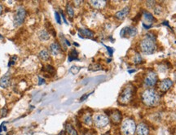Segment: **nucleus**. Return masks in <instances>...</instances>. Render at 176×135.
Segmentation results:
<instances>
[{"instance_id":"f257e3e1","label":"nucleus","mask_w":176,"mask_h":135,"mask_svg":"<svg viewBox=\"0 0 176 135\" xmlns=\"http://www.w3.org/2000/svg\"><path fill=\"white\" fill-rule=\"evenodd\" d=\"M141 100L146 107L155 108L161 102L160 94L154 88H147L142 92Z\"/></svg>"},{"instance_id":"f03ea898","label":"nucleus","mask_w":176,"mask_h":135,"mask_svg":"<svg viewBox=\"0 0 176 135\" xmlns=\"http://www.w3.org/2000/svg\"><path fill=\"white\" fill-rule=\"evenodd\" d=\"M139 49L145 55H152L157 50L156 42L148 37H144L139 42Z\"/></svg>"},{"instance_id":"7ed1b4c3","label":"nucleus","mask_w":176,"mask_h":135,"mask_svg":"<svg viewBox=\"0 0 176 135\" xmlns=\"http://www.w3.org/2000/svg\"><path fill=\"white\" fill-rule=\"evenodd\" d=\"M134 94V87L132 85H125L122 91L121 92L119 98H118V102L122 105H127L128 103H131Z\"/></svg>"},{"instance_id":"20e7f679","label":"nucleus","mask_w":176,"mask_h":135,"mask_svg":"<svg viewBox=\"0 0 176 135\" xmlns=\"http://www.w3.org/2000/svg\"><path fill=\"white\" fill-rule=\"evenodd\" d=\"M136 124L132 118H126L121 125V132L123 135H134L135 133Z\"/></svg>"},{"instance_id":"39448f33","label":"nucleus","mask_w":176,"mask_h":135,"mask_svg":"<svg viewBox=\"0 0 176 135\" xmlns=\"http://www.w3.org/2000/svg\"><path fill=\"white\" fill-rule=\"evenodd\" d=\"M158 76L157 72L152 70L148 71L144 74V85L147 88H153L158 84Z\"/></svg>"},{"instance_id":"423d86ee","label":"nucleus","mask_w":176,"mask_h":135,"mask_svg":"<svg viewBox=\"0 0 176 135\" xmlns=\"http://www.w3.org/2000/svg\"><path fill=\"white\" fill-rule=\"evenodd\" d=\"M26 17V11L23 7L19 6L17 7L15 12V16H14V26L18 27L20 25H21L24 23V20Z\"/></svg>"},{"instance_id":"0eeeda50","label":"nucleus","mask_w":176,"mask_h":135,"mask_svg":"<svg viewBox=\"0 0 176 135\" xmlns=\"http://www.w3.org/2000/svg\"><path fill=\"white\" fill-rule=\"evenodd\" d=\"M93 122L96 127L101 129V128H104L109 124V118L105 114L98 113L95 115L93 118Z\"/></svg>"},{"instance_id":"6e6552de","label":"nucleus","mask_w":176,"mask_h":135,"mask_svg":"<svg viewBox=\"0 0 176 135\" xmlns=\"http://www.w3.org/2000/svg\"><path fill=\"white\" fill-rule=\"evenodd\" d=\"M142 16H143V18H144L143 26L145 29H150L152 27V24L157 21V20L153 16V15L151 12H149V11H146V10L143 11Z\"/></svg>"},{"instance_id":"1a4fd4ad","label":"nucleus","mask_w":176,"mask_h":135,"mask_svg":"<svg viewBox=\"0 0 176 135\" xmlns=\"http://www.w3.org/2000/svg\"><path fill=\"white\" fill-rule=\"evenodd\" d=\"M138 33V30L135 27L127 26L123 28L121 30V37H135Z\"/></svg>"},{"instance_id":"9d476101","label":"nucleus","mask_w":176,"mask_h":135,"mask_svg":"<svg viewBox=\"0 0 176 135\" xmlns=\"http://www.w3.org/2000/svg\"><path fill=\"white\" fill-rule=\"evenodd\" d=\"M173 85V82L172 80L170 78H165V79L161 80L159 83H158V90H160L161 92L165 93L166 91H168Z\"/></svg>"},{"instance_id":"9b49d317","label":"nucleus","mask_w":176,"mask_h":135,"mask_svg":"<svg viewBox=\"0 0 176 135\" xmlns=\"http://www.w3.org/2000/svg\"><path fill=\"white\" fill-rule=\"evenodd\" d=\"M109 118L111 120V121L114 124H118L122 121V113L119 110H112L109 112Z\"/></svg>"},{"instance_id":"f8f14e48","label":"nucleus","mask_w":176,"mask_h":135,"mask_svg":"<svg viewBox=\"0 0 176 135\" xmlns=\"http://www.w3.org/2000/svg\"><path fill=\"white\" fill-rule=\"evenodd\" d=\"M150 130L148 124L145 123H139L136 126L135 134L136 135H149Z\"/></svg>"},{"instance_id":"ddd939ff","label":"nucleus","mask_w":176,"mask_h":135,"mask_svg":"<svg viewBox=\"0 0 176 135\" xmlns=\"http://www.w3.org/2000/svg\"><path fill=\"white\" fill-rule=\"evenodd\" d=\"M130 10L131 8L128 6H126L125 8H123L122 10L118 11L117 12H116L115 14V18L118 20V21H123L124 19L128 16L129 12H130Z\"/></svg>"},{"instance_id":"4468645a","label":"nucleus","mask_w":176,"mask_h":135,"mask_svg":"<svg viewBox=\"0 0 176 135\" xmlns=\"http://www.w3.org/2000/svg\"><path fill=\"white\" fill-rule=\"evenodd\" d=\"M49 49H50V52L52 56H58L61 52V47L58 43H56V42L51 43Z\"/></svg>"},{"instance_id":"2eb2a0df","label":"nucleus","mask_w":176,"mask_h":135,"mask_svg":"<svg viewBox=\"0 0 176 135\" xmlns=\"http://www.w3.org/2000/svg\"><path fill=\"white\" fill-rule=\"evenodd\" d=\"M10 83H11V77L9 73H7L0 79V87L8 88L10 85Z\"/></svg>"},{"instance_id":"dca6fc26","label":"nucleus","mask_w":176,"mask_h":135,"mask_svg":"<svg viewBox=\"0 0 176 135\" xmlns=\"http://www.w3.org/2000/svg\"><path fill=\"white\" fill-rule=\"evenodd\" d=\"M78 32H79V36L81 37L91 38L94 36V33L88 29H78Z\"/></svg>"},{"instance_id":"f3484780","label":"nucleus","mask_w":176,"mask_h":135,"mask_svg":"<svg viewBox=\"0 0 176 135\" xmlns=\"http://www.w3.org/2000/svg\"><path fill=\"white\" fill-rule=\"evenodd\" d=\"M83 122L86 125H91L93 122V118L91 112H86L83 116Z\"/></svg>"},{"instance_id":"a211bd4d","label":"nucleus","mask_w":176,"mask_h":135,"mask_svg":"<svg viewBox=\"0 0 176 135\" xmlns=\"http://www.w3.org/2000/svg\"><path fill=\"white\" fill-rule=\"evenodd\" d=\"M106 1H90L91 4L94 8L96 9H102L106 6Z\"/></svg>"},{"instance_id":"6ab92c4d","label":"nucleus","mask_w":176,"mask_h":135,"mask_svg":"<svg viewBox=\"0 0 176 135\" xmlns=\"http://www.w3.org/2000/svg\"><path fill=\"white\" fill-rule=\"evenodd\" d=\"M38 56H39V58L41 59H43L44 61L48 60L49 59H50V52H49V50L47 49H43L39 52L38 54Z\"/></svg>"},{"instance_id":"aec40b11","label":"nucleus","mask_w":176,"mask_h":135,"mask_svg":"<svg viewBox=\"0 0 176 135\" xmlns=\"http://www.w3.org/2000/svg\"><path fill=\"white\" fill-rule=\"evenodd\" d=\"M65 130H66L67 133L69 135H78L77 130H75V128L71 124H66Z\"/></svg>"},{"instance_id":"412c9836","label":"nucleus","mask_w":176,"mask_h":135,"mask_svg":"<svg viewBox=\"0 0 176 135\" xmlns=\"http://www.w3.org/2000/svg\"><path fill=\"white\" fill-rule=\"evenodd\" d=\"M43 71H44V72H46V73H48L49 76H54L56 74V69H54L51 65H46L45 67H43Z\"/></svg>"},{"instance_id":"4be33fe9","label":"nucleus","mask_w":176,"mask_h":135,"mask_svg":"<svg viewBox=\"0 0 176 135\" xmlns=\"http://www.w3.org/2000/svg\"><path fill=\"white\" fill-rule=\"evenodd\" d=\"M38 37L40 38V40L42 41H47L49 38H50V34L46 30V29H43L41 30L39 34H38Z\"/></svg>"},{"instance_id":"5701e85b","label":"nucleus","mask_w":176,"mask_h":135,"mask_svg":"<svg viewBox=\"0 0 176 135\" xmlns=\"http://www.w3.org/2000/svg\"><path fill=\"white\" fill-rule=\"evenodd\" d=\"M132 61L135 64H141L142 63H144V59L142 58V56H140V54L138 53V52H135V56H133L132 58Z\"/></svg>"},{"instance_id":"b1692460","label":"nucleus","mask_w":176,"mask_h":135,"mask_svg":"<svg viewBox=\"0 0 176 135\" xmlns=\"http://www.w3.org/2000/svg\"><path fill=\"white\" fill-rule=\"evenodd\" d=\"M66 11L67 14H68V16H69V17H70V19L73 18V16H74V10H73V6L71 5L70 3H67Z\"/></svg>"},{"instance_id":"393cba45","label":"nucleus","mask_w":176,"mask_h":135,"mask_svg":"<svg viewBox=\"0 0 176 135\" xmlns=\"http://www.w3.org/2000/svg\"><path fill=\"white\" fill-rule=\"evenodd\" d=\"M77 56H78V53H77V50H75V49H73V50L70 51V56H69V60L72 61L74 60V59H77Z\"/></svg>"},{"instance_id":"a878e982","label":"nucleus","mask_w":176,"mask_h":135,"mask_svg":"<svg viewBox=\"0 0 176 135\" xmlns=\"http://www.w3.org/2000/svg\"><path fill=\"white\" fill-rule=\"evenodd\" d=\"M100 69H102V67L98 64H91L89 67V70H91V71H98V70H100Z\"/></svg>"},{"instance_id":"bb28decb","label":"nucleus","mask_w":176,"mask_h":135,"mask_svg":"<svg viewBox=\"0 0 176 135\" xmlns=\"http://www.w3.org/2000/svg\"><path fill=\"white\" fill-rule=\"evenodd\" d=\"M153 9H154V13L156 14V15H161V14L162 13L163 8L162 7H161V6L156 5L154 8H153Z\"/></svg>"},{"instance_id":"cd10ccee","label":"nucleus","mask_w":176,"mask_h":135,"mask_svg":"<svg viewBox=\"0 0 176 135\" xmlns=\"http://www.w3.org/2000/svg\"><path fill=\"white\" fill-rule=\"evenodd\" d=\"M80 68L79 67L76 66V65H73V66L71 67V69H70V72H72L73 74H77L78 72L80 71Z\"/></svg>"},{"instance_id":"c85d7f7f","label":"nucleus","mask_w":176,"mask_h":135,"mask_svg":"<svg viewBox=\"0 0 176 135\" xmlns=\"http://www.w3.org/2000/svg\"><path fill=\"white\" fill-rule=\"evenodd\" d=\"M8 109L7 107H4V108H3V109L1 110V117H5L7 115H8Z\"/></svg>"},{"instance_id":"c756f323","label":"nucleus","mask_w":176,"mask_h":135,"mask_svg":"<svg viewBox=\"0 0 176 135\" xmlns=\"http://www.w3.org/2000/svg\"><path fill=\"white\" fill-rule=\"evenodd\" d=\"M146 4L149 8H153L155 6H156V3L153 2V1H148L146 3Z\"/></svg>"},{"instance_id":"7c9ffc66","label":"nucleus","mask_w":176,"mask_h":135,"mask_svg":"<svg viewBox=\"0 0 176 135\" xmlns=\"http://www.w3.org/2000/svg\"><path fill=\"white\" fill-rule=\"evenodd\" d=\"M55 16H56V21L58 24H61V20H60V14L59 12L56 11V13H55Z\"/></svg>"},{"instance_id":"2f4dec72","label":"nucleus","mask_w":176,"mask_h":135,"mask_svg":"<svg viewBox=\"0 0 176 135\" xmlns=\"http://www.w3.org/2000/svg\"><path fill=\"white\" fill-rule=\"evenodd\" d=\"M83 135H96V133L94 132V130H86L85 132L83 133Z\"/></svg>"},{"instance_id":"473e14b6","label":"nucleus","mask_w":176,"mask_h":135,"mask_svg":"<svg viewBox=\"0 0 176 135\" xmlns=\"http://www.w3.org/2000/svg\"><path fill=\"white\" fill-rule=\"evenodd\" d=\"M38 81H39V82H38V85H42L43 83L45 82V80L43 79V78H42V77H38Z\"/></svg>"},{"instance_id":"72a5a7b5","label":"nucleus","mask_w":176,"mask_h":135,"mask_svg":"<svg viewBox=\"0 0 176 135\" xmlns=\"http://www.w3.org/2000/svg\"><path fill=\"white\" fill-rule=\"evenodd\" d=\"M73 3H74L75 6H77V7H78V6L80 5L81 3H82V2H81V1H78V2H77V1H74V2H73Z\"/></svg>"},{"instance_id":"f704fd0d","label":"nucleus","mask_w":176,"mask_h":135,"mask_svg":"<svg viewBox=\"0 0 176 135\" xmlns=\"http://www.w3.org/2000/svg\"><path fill=\"white\" fill-rule=\"evenodd\" d=\"M105 47H106V48L108 49V50H109V52L110 55H112V48L109 47H107V46H105Z\"/></svg>"},{"instance_id":"c9c22d12","label":"nucleus","mask_w":176,"mask_h":135,"mask_svg":"<svg viewBox=\"0 0 176 135\" xmlns=\"http://www.w3.org/2000/svg\"><path fill=\"white\" fill-rule=\"evenodd\" d=\"M88 95H86L83 96V97H82V99H81V101L85 100L86 98H87V97H88Z\"/></svg>"},{"instance_id":"e433bc0d","label":"nucleus","mask_w":176,"mask_h":135,"mask_svg":"<svg viewBox=\"0 0 176 135\" xmlns=\"http://www.w3.org/2000/svg\"><path fill=\"white\" fill-rule=\"evenodd\" d=\"M2 12H3V6L0 4V15L2 14Z\"/></svg>"},{"instance_id":"4c0bfd02","label":"nucleus","mask_w":176,"mask_h":135,"mask_svg":"<svg viewBox=\"0 0 176 135\" xmlns=\"http://www.w3.org/2000/svg\"><path fill=\"white\" fill-rule=\"evenodd\" d=\"M64 133H65V132H64V131H62V132L60 133L59 135H64Z\"/></svg>"},{"instance_id":"58836bf2","label":"nucleus","mask_w":176,"mask_h":135,"mask_svg":"<svg viewBox=\"0 0 176 135\" xmlns=\"http://www.w3.org/2000/svg\"><path fill=\"white\" fill-rule=\"evenodd\" d=\"M103 135H111V134H110L109 133H104Z\"/></svg>"},{"instance_id":"ea45409f","label":"nucleus","mask_w":176,"mask_h":135,"mask_svg":"<svg viewBox=\"0 0 176 135\" xmlns=\"http://www.w3.org/2000/svg\"><path fill=\"white\" fill-rule=\"evenodd\" d=\"M174 77H175V80H176V73H175V74H174Z\"/></svg>"},{"instance_id":"a19ab883","label":"nucleus","mask_w":176,"mask_h":135,"mask_svg":"<svg viewBox=\"0 0 176 135\" xmlns=\"http://www.w3.org/2000/svg\"><path fill=\"white\" fill-rule=\"evenodd\" d=\"M0 38H2V36H0Z\"/></svg>"}]
</instances>
